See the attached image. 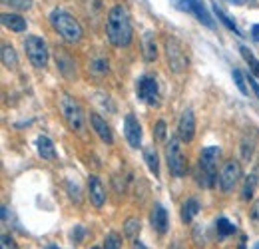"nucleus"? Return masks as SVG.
<instances>
[{"label": "nucleus", "instance_id": "nucleus-1", "mask_svg": "<svg viewBox=\"0 0 259 249\" xmlns=\"http://www.w3.org/2000/svg\"><path fill=\"white\" fill-rule=\"evenodd\" d=\"M106 36L118 48L130 46V42H132V22H130V14L124 4H116L110 8L106 18Z\"/></svg>", "mask_w": 259, "mask_h": 249}, {"label": "nucleus", "instance_id": "nucleus-2", "mask_svg": "<svg viewBox=\"0 0 259 249\" xmlns=\"http://www.w3.org/2000/svg\"><path fill=\"white\" fill-rule=\"evenodd\" d=\"M50 24H52V28L66 40V42H70V44H76V42H80L82 40V34H84V30H82V26H80V22L70 14V12H66V10H62V8H54L52 12H50Z\"/></svg>", "mask_w": 259, "mask_h": 249}, {"label": "nucleus", "instance_id": "nucleus-3", "mask_svg": "<svg viewBox=\"0 0 259 249\" xmlns=\"http://www.w3.org/2000/svg\"><path fill=\"white\" fill-rule=\"evenodd\" d=\"M219 158V148L211 146V148H203L199 162H197V182L203 187H213L215 184V164Z\"/></svg>", "mask_w": 259, "mask_h": 249}, {"label": "nucleus", "instance_id": "nucleus-4", "mask_svg": "<svg viewBox=\"0 0 259 249\" xmlns=\"http://www.w3.org/2000/svg\"><path fill=\"white\" fill-rule=\"evenodd\" d=\"M164 50H166V60H168V66L172 72L176 74H184L190 66V58L184 50V44L174 38V36H168L164 40Z\"/></svg>", "mask_w": 259, "mask_h": 249}, {"label": "nucleus", "instance_id": "nucleus-5", "mask_svg": "<svg viewBox=\"0 0 259 249\" xmlns=\"http://www.w3.org/2000/svg\"><path fill=\"white\" fill-rule=\"evenodd\" d=\"M24 50H26V56L30 60V64L34 68H44L48 64V46L44 42V38L40 36H26L24 38Z\"/></svg>", "mask_w": 259, "mask_h": 249}, {"label": "nucleus", "instance_id": "nucleus-6", "mask_svg": "<svg viewBox=\"0 0 259 249\" xmlns=\"http://www.w3.org/2000/svg\"><path fill=\"white\" fill-rule=\"evenodd\" d=\"M60 108H62V116H64V120L68 124V128L72 132H82V128H84V114H82L80 104L74 98H70L68 94H64L62 100H60Z\"/></svg>", "mask_w": 259, "mask_h": 249}, {"label": "nucleus", "instance_id": "nucleus-7", "mask_svg": "<svg viewBox=\"0 0 259 249\" xmlns=\"http://www.w3.org/2000/svg\"><path fill=\"white\" fill-rule=\"evenodd\" d=\"M180 138H170L168 146H166V162H168V170L172 172L174 178H184L186 170H188V162L180 150Z\"/></svg>", "mask_w": 259, "mask_h": 249}, {"label": "nucleus", "instance_id": "nucleus-8", "mask_svg": "<svg viewBox=\"0 0 259 249\" xmlns=\"http://www.w3.org/2000/svg\"><path fill=\"white\" fill-rule=\"evenodd\" d=\"M239 176H241V166H239V162H235V160L225 162L223 168H221V172H219V178H217L219 189H221L223 193H229V191L235 187V184L239 182Z\"/></svg>", "mask_w": 259, "mask_h": 249}, {"label": "nucleus", "instance_id": "nucleus-9", "mask_svg": "<svg viewBox=\"0 0 259 249\" xmlns=\"http://www.w3.org/2000/svg\"><path fill=\"white\" fill-rule=\"evenodd\" d=\"M138 96L142 102H146L148 106H158L160 104V90H158V82L154 76H142L136 84Z\"/></svg>", "mask_w": 259, "mask_h": 249}, {"label": "nucleus", "instance_id": "nucleus-10", "mask_svg": "<svg viewBox=\"0 0 259 249\" xmlns=\"http://www.w3.org/2000/svg\"><path fill=\"white\" fill-rule=\"evenodd\" d=\"M124 134H126V140L132 148H140L142 144V126L134 114H128L124 118Z\"/></svg>", "mask_w": 259, "mask_h": 249}, {"label": "nucleus", "instance_id": "nucleus-11", "mask_svg": "<svg viewBox=\"0 0 259 249\" xmlns=\"http://www.w3.org/2000/svg\"><path fill=\"white\" fill-rule=\"evenodd\" d=\"M194 136H195V116L188 108V110H184V114L178 122V138L188 144V142L194 140Z\"/></svg>", "mask_w": 259, "mask_h": 249}, {"label": "nucleus", "instance_id": "nucleus-12", "mask_svg": "<svg viewBox=\"0 0 259 249\" xmlns=\"http://www.w3.org/2000/svg\"><path fill=\"white\" fill-rule=\"evenodd\" d=\"M90 122H92V128H94V132L98 134V138H100L106 146H112V144H114V134H112V130H110V126H108V122H106L102 116H98V114H92V116H90Z\"/></svg>", "mask_w": 259, "mask_h": 249}, {"label": "nucleus", "instance_id": "nucleus-13", "mask_svg": "<svg viewBox=\"0 0 259 249\" xmlns=\"http://www.w3.org/2000/svg\"><path fill=\"white\" fill-rule=\"evenodd\" d=\"M88 195H90V201L94 207H102L106 203V191H104V186L102 182L96 178V176H90L88 178Z\"/></svg>", "mask_w": 259, "mask_h": 249}, {"label": "nucleus", "instance_id": "nucleus-14", "mask_svg": "<svg viewBox=\"0 0 259 249\" xmlns=\"http://www.w3.org/2000/svg\"><path fill=\"white\" fill-rule=\"evenodd\" d=\"M150 221H152V227H154L158 233H166L168 227H170L168 213H166V209H164L160 203L154 205V209H152V213H150Z\"/></svg>", "mask_w": 259, "mask_h": 249}, {"label": "nucleus", "instance_id": "nucleus-15", "mask_svg": "<svg viewBox=\"0 0 259 249\" xmlns=\"http://www.w3.org/2000/svg\"><path fill=\"white\" fill-rule=\"evenodd\" d=\"M2 26L8 28L10 32H24L26 30V20L16 12H4L2 14Z\"/></svg>", "mask_w": 259, "mask_h": 249}, {"label": "nucleus", "instance_id": "nucleus-16", "mask_svg": "<svg viewBox=\"0 0 259 249\" xmlns=\"http://www.w3.org/2000/svg\"><path fill=\"white\" fill-rule=\"evenodd\" d=\"M142 50H144L146 62H154L158 58V46H156V40H154V32H150V30L144 32V36H142Z\"/></svg>", "mask_w": 259, "mask_h": 249}, {"label": "nucleus", "instance_id": "nucleus-17", "mask_svg": "<svg viewBox=\"0 0 259 249\" xmlns=\"http://www.w3.org/2000/svg\"><path fill=\"white\" fill-rule=\"evenodd\" d=\"M190 8H192V12L195 14V18H197L201 24H205L207 28H213V20H211L209 12L205 10V6H203L201 0H190Z\"/></svg>", "mask_w": 259, "mask_h": 249}, {"label": "nucleus", "instance_id": "nucleus-18", "mask_svg": "<svg viewBox=\"0 0 259 249\" xmlns=\"http://www.w3.org/2000/svg\"><path fill=\"white\" fill-rule=\"evenodd\" d=\"M36 148H38V154L42 156V160H50V162L56 160V148H54V144H52L50 138L40 136L36 140Z\"/></svg>", "mask_w": 259, "mask_h": 249}, {"label": "nucleus", "instance_id": "nucleus-19", "mask_svg": "<svg viewBox=\"0 0 259 249\" xmlns=\"http://www.w3.org/2000/svg\"><path fill=\"white\" fill-rule=\"evenodd\" d=\"M197 213H199V201H197L195 197L186 199L184 205H182V221H184V223H190Z\"/></svg>", "mask_w": 259, "mask_h": 249}, {"label": "nucleus", "instance_id": "nucleus-20", "mask_svg": "<svg viewBox=\"0 0 259 249\" xmlns=\"http://www.w3.org/2000/svg\"><path fill=\"white\" fill-rule=\"evenodd\" d=\"M144 160H146L148 170H150L154 176H160V160H158V152H156L154 146L144 148Z\"/></svg>", "mask_w": 259, "mask_h": 249}, {"label": "nucleus", "instance_id": "nucleus-21", "mask_svg": "<svg viewBox=\"0 0 259 249\" xmlns=\"http://www.w3.org/2000/svg\"><path fill=\"white\" fill-rule=\"evenodd\" d=\"M140 229H142V223H140L138 217H128V219H126V223H124V235H126L128 239L134 241V239L138 237Z\"/></svg>", "mask_w": 259, "mask_h": 249}, {"label": "nucleus", "instance_id": "nucleus-22", "mask_svg": "<svg viewBox=\"0 0 259 249\" xmlns=\"http://www.w3.org/2000/svg\"><path fill=\"white\" fill-rule=\"evenodd\" d=\"M239 52H241V56H243V60L247 62V66H249V70H251V74L255 76V78H259V60L253 56V52L247 48V46H239Z\"/></svg>", "mask_w": 259, "mask_h": 249}, {"label": "nucleus", "instance_id": "nucleus-23", "mask_svg": "<svg viewBox=\"0 0 259 249\" xmlns=\"http://www.w3.org/2000/svg\"><path fill=\"white\" fill-rule=\"evenodd\" d=\"M2 64L6 68H10V70H14L18 66V56H16V52H14V48L10 44L2 46Z\"/></svg>", "mask_w": 259, "mask_h": 249}, {"label": "nucleus", "instance_id": "nucleus-24", "mask_svg": "<svg viewBox=\"0 0 259 249\" xmlns=\"http://www.w3.org/2000/svg\"><path fill=\"white\" fill-rule=\"evenodd\" d=\"M215 229H217V233H219L221 237H227V235H233V233H235V225H233L229 219H225V217H217V219H215Z\"/></svg>", "mask_w": 259, "mask_h": 249}, {"label": "nucleus", "instance_id": "nucleus-25", "mask_svg": "<svg viewBox=\"0 0 259 249\" xmlns=\"http://www.w3.org/2000/svg\"><path fill=\"white\" fill-rule=\"evenodd\" d=\"M255 186H257V178L251 174V176L245 180V184H243V189H241V197H243L245 201H249V199L253 197V193H255Z\"/></svg>", "mask_w": 259, "mask_h": 249}, {"label": "nucleus", "instance_id": "nucleus-26", "mask_svg": "<svg viewBox=\"0 0 259 249\" xmlns=\"http://www.w3.org/2000/svg\"><path fill=\"white\" fill-rule=\"evenodd\" d=\"M90 72L96 74V76H104V74L108 72V60H104V58L94 60V62L90 64Z\"/></svg>", "mask_w": 259, "mask_h": 249}, {"label": "nucleus", "instance_id": "nucleus-27", "mask_svg": "<svg viewBox=\"0 0 259 249\" xmlns=\"http://www.w3.org/2000/svg\"><path fill=\"white\" fill-rule=\"evenodd\" d=\"M213 12H215V16H217V18H219V20H221V22H223V24H225V26H227L231 32H235V34H241V32H239V28H237V26H235V24H233L229 18H227V14H223V10H221V8H217V4L213 6Z\"/></svg>", "mask_w": 259, "mask_h": 249}, {"label": "nucleus", "instance_id": "nucleus-28", "mask_svg": "<svg viewBox=\"0 0 259 249\" xmlns=\"http://www.w3.org/2000/svg\"><path fill=\"white\" fill-rule=\"evenodd\" d=\"M233 80H235V86L239 88V92H241L243 96H249V90H247V86H245V78H243L241 70H233Z\"/></svg>", "mask_w": 259, "mask_h": 249}, {"label": "nucleus", "instance_id": "nucleus-29", "mask_svg": "<svg viewBox=\"0 0 259 249\" xmlns=\"http://www.w3.org/2000/svg\"><path fill=\"white\" fill-rule=\"evenodd\" d=\"M120 247H122V239H120L116 233L106 235V239H104V249H120Z\"/></svg>", "mask_w": 259, "mask_h": 249}, {"label": "nucleus", "instance_id": "nucleus-30", "mask_svg": "<svg viewBox=\"0 0 259 249\" xmlns=\"http://www.w3.org/2000/svg\"><path fill=\"white\" fill-rule=\"evenodd\" d=\"M4 4H10L16 10H28L32 8V0H2Z\"/></svg>", "mask_w": 259, "mask_h": 249}, {"label": "nucleus", "instance_id": "nucleus-31", "mask_svg": "<svg viewBox=\"0 0 259 249\" xmlns=\"http://www.w3.org/2000/svg\"><path fill=\"white\" fill-rule=\"evenodd\" d=\"M154 132H156V140H166V122L164 120H158L156 122V128H154Z\"/></svg>", "mask_w": 259, "mask_h": 249}, {"label": "nucleus", "instance_id": "nucleus-32", "mask_svg": "<svg viewBox=\"0 0 259 249\" xmlns=\"http://www.w3.org/2000/svg\"><path fill=\"white\" fill-rule=\"evenodd\" d=\"M0 247L2 249H16V243L8 233H2V237H0Z\"/></svg>", "mask_w": 259, "mask_h": 249}, {"label": "nucleus", "instance_id": "nucleus-33", "mask_svg": "<svg viewBox=\"0 0 259 249\" xmlns=\"http://www.w3.org/2000/svg\"><path fill=\"white\" fill-rule=\"evenodd\" d=\"M241 154H243V158H245V160H249V158H251V154H253V146H251V142L243 140V146H241Z\"/></svg>", "mask_w": 259, "mask_h": 249}, {"label": "nucleus", "instance_id": "nucleus-34", "mask_svg": "<svg viewBox=\"0 0 259 249\" xmlns=\"http://www.w3.org/2000/svg\"><path fill=\"white\" fill-rule=\"evenodd\" d=\"M249 215H251V219H253L255 223H259V199L253 203V207H251V213H249Z\"/></svg>", "mask_w": 259, "mask_h": 249}, {"label": "nucleus", "instance_id": "nucleus-35", "mask_svg": "<svg viewBox=\"0 0 259 249\" xmlns=\"http://www.w3.org/2000/svg\"><path fill=\"white\" fill-rule=\"evenodd\" d=\"M70 235H72V239H74V241H82V237H84V227H80V225H78V227H76Z\"/></svg>", "mask_w": 259, "mask_h": 249}, {"label": "nucleus", "instance_id": "nucleus-36", "mask_svg": "<svg viewBox=\"0 0 259 249\" xmlns=\"http://www.w3.org/2000/svg\"><path fill=\"white\" fill-rule=\"evenodd\" d=\"M247 82H249V86H251L253 94H255V96H257V100H259V84H257V80H255L253 76H249V78H247Z\"/></svg>", "mask_w": 259, "mask_h": 249}, {"label": "nucleus", "instance_id": "nucleus-37", "mask_svg": "<svg viewBox=\"0 0 259 249\" xmlns=\"http://www.w3.org/2000/svg\"><path fill=\"white\" fill-rule=\"evenodd\" d=\"M68 189H70V195H72V197H76V201L80 203V195H78V187H76V186H72V184H68Z\"/></svg>", "mask_w": 259, "mask_h": 249}, {"label": "nucleus", "instance_id": "nucleus-38", "mask_svg": "<svg viewBox=\"0 0 259 249\" xmlns=\"http://www.w3.org/2000/svg\"><path fill=\"white\" fill-rule=\"evenodd\" d=\"M251 36H253V40H255V42H259V24L251 26Z\"/></svg>", "mask_w": 259, "mask_h": 249}, {"label": "nucleus", "instance_id": "nucleus-39", "mask_svg": "<svg viewBox=\"0 0 259 249\" xmlns=\"http://www.w3.org/2000/svg\"><path fill=\"white\" fill-rule=\"evenodd\" d=\"M132 249H148V247H146V245H144L142 241H138V239H134V241H132Z\"/></svg>", "mask_w": 259, "mask_h": 249}, {"label": "nucleus", "instance_id": "nucleus-40", "mask_svg": "<svg viewBox=\"0 0 259 249\" xmlns=\"http://www.w3.org/2000/svg\"><path fill=\"white\" fill-rule=\"evenodd\" d=\"M168 249H186V247L182 245V241H174V243H172Z\"/></svg>", "mask_w": 259, "mask_h": 249}, {"label": "nucleus", "instance_id": "nucleus-41", "mask_svg": "<svg viewBox=\"0 0 259 249\" xmlns=\"http://www.w3.org/2000/svg\"><path fill=\"white\" fill-rule=\"evenodd\" d=\"M6 217H8V209H6V205H4V207H2V219L6 221Z\"/></svg>", "mask_w": 259, "mask_h": 249}, {"label": "nucleus", "instance_id": "nucleus-42", "mask_svg": "<svg viewBox=\"0 0 259 249\" xmlns=\"http://www.w3.org/2000/svg\"><path fill=\"white\" fill-rule=\"evenodd\" d=\"M46 249H60V247H58V245H48Z\"/></svg>", "mask_w": 259, "mask_h": 249}, {"label": "nucleus", "instance_id": "nucleus-43", "mask_svg": "<svg viewBox=\"0 0 259 249\" xmlns=\"http://www.w3.org/2000/svg\"><path fill=\"white\" fill-rule=\"evenodd\" d=\"M253 249H259V243H255V245H253Z\"/></svg>", "mask_w": 259, "mask_h": 249}, {"label": "nucleus", "instance_id": "nucleus-44", "mask_svg": "<svg viewBox=\"0 0 259 249\" xmlns=\"http://www.w3.org/2000/svg\"><path fill=\"white\" fill-rule=\"evenodd\" d=\"M92 249H100V247H92Z\"/></svg>", "mask_w": 259, "mask_h": 249}]
</instances>
